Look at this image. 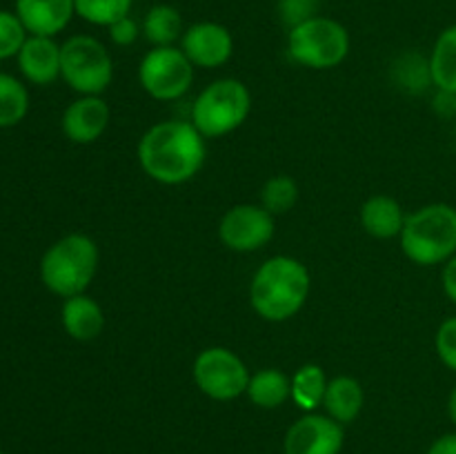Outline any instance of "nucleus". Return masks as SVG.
<instances>
[{"label":"nucleus","mask_w":456,"mask_h":454,"mask_svg":"<svg viewBox=\"0 0 456 454\" xmlns=\"http://www.w3.org/2000/svg\"><path fill=\"white\" fill-rule=\"evenodd\" d=\"M208 138L187 120H163L142 134L138 163L142 172L163 185H181L200 172L208 156Z\"/></svg>","instance_id":"f257e3e1"},{"label":"nucleus","mask_w":456,"mask_h":454,"mask_svg":"<svg viewBox=\"0 0 456 454\" xmlns=\"http://www.w3.org/2000/svg\"><path fill=\"white\" fill-rule=\"evenodd\" d=\"M310 294V272L294 256H272L249 283V303L261 319L281 323L301 312Z\"/></svg>","instance_id":"f03ea898"},{"label":"nucleus","mask_w":456,"mask_h":454,"mask_svg":"<svg viewBox=\"0 0 456 454\" xmlns=\"http://www.w3.org/2000/svg\"><path fill=\"white\" fill-rule=\"evenodd\" d=\"M399 240L405 256L417 265L430 267L450 261L456 254V207L430 203L408 214Z\"/></svg>","instance_id":"7ed1b4c3"},{"label":"nucleus","mask_w":456,"mask_h":454,"mask_svg":"<svg viewBox=\"0 0 456 454\" xmlns=\"http://www.w3.org/2000/svg\"><path fill=\"white\" fill-rule=\"evenodd\" d=\"M98 245L87 234H67L40 258V279L56 296L85 294L98 270Z\"/></svg>","instance_id":"20e7f679"},{"label":"nucleus","mask_w":456,"mask_h":454,"mask_svg":"<svg viewBox=\"0 0 456 454\" xmlns=\"http://www.w3.org/2000/svg\"><path fill=\"white\" fill-rule=\"evenodd\" d=\"M252 96L239 78H218L196 96L191 105V123L205 138L232 134L248 120Z\"/></svg>","instance_id":"39448f33"},{"label":"nucleus","mask_w":456,"mask_h":454,"mask_svg":"<svg viewBox=\"0 0 456 454\" xmlns=\"http://www.w3.org/2000/svg\"><path fill=\"white\" fill-rule=\"evenodd\" d=\"M288 52L298 65L310 69H332L347 58L350 34L341 22L316 16L289 29Z\"/></svg>","instance_id":"423d86ee"},{"label":"nucleus","mask_w":456,"mask_h":454,"mask_svg":"<svg viewBox=\"0 0 456 454\" xmlns=\"http://www.w3.org/2000/svg\"><path fill=\"white\" fill-rule=\"evenodd\" d=\"M61 78L83 96H101L114 78L110 52L94 36H71L61 45Z\"/></svg>","instance_id":"0eeeda50"},{"label":"nucleus","mask_w":456,"mask_h":454,"mask_svg":"<svg viewBox=\"0 0 456 454\" xmlns=\"http://www.w3.org/2000/svg\"><path fill=\"white\" fill-rule=\"evenodd\" d=\"M142 89L156 101H176L190 92L194 83V65L183 49L154 47L142 56L138 67Z\"/></svg>","instance_id":"6e6552de"},{"label":"nucleus","mask_w":456,"mask_h":454,"mask_svg":"<svg viewBox=\"0 0 456 454\" xmlns=\"http://www.w3.org/2000/svg\"><path fill=\"white\" fill-rule=\"evenodd\" d=\"M194 381L205 396L214 401H234L248 392L252 374L239 354L227 347H208L194 359Z\"/></svg>","instance_id":"1a4fd4ad"},{"label":"nucleus","mask_w":456,"mask_h":454,"mask_svg":"<svg viewBox=\"0 0 456 454\" xmlns=\"http://www.w3.org/2000/svg\"><path fill=\"white\" fill-rule=\"evenodd\" d=\"M274 236V216L263 205H234L218 223V239L234 252H256Z\"/></svg>","instance_id":"9d476101"},{"label":"nucleus","mask_w":456,"mask_h":454,"mask_svg":"<svg viewBox=\"0 0 456 454\" xmlns=\"http://www.w3.org/2000/svg\"><path fill=\"white\" fill-rule=\"evenodd\" d=\"M341 423L328 414L307 412L289 426L283 441V454H338L343 448Z\"/></svg>","instance_id":"9b49d317"},{"label":"nucleus","mask_w":456,"mask_h":454,"mask_svg":"<svg viewBox=\"0 0 456 454\" xmlns=\"http://www.w3.org/2000/svg\"><path fill=\"white\" fill-rule=\"evenodd\" d=\"M181 49L194 67L212 69L225 65L234 52V40L230 29L221 22H196L185 29L181 38Z\"/></svg>","instance_id":"f8f14e48"},{"label":"nucleus","mask_w":456,"mask_h":454,"mask_svg":"<svg viewBox=\"0 0 456 454\" xmlns=\"http://www.w3.org/2000/svg\"><path fill=\"white\" fill-rule=\"evenodd\" d=\"M110 125V107L101 96H80L65 109L62 134L76 145H92Z\"/></svg>","instance_id":"ddd939ff"},{"label":"nucleus","mask_w":456,"mask_h":454,"mask_svg":"<svg viewBox=\"0 0 456 454\" xmlns=\"http://www.w3.org/2000/svg\"><path fill=\"white\" fill-rule=\"evenodd\" d=\"M18 69L31 85H52L61 78V45L52 36H27L16 56Z\"/></svg>","instance_id":"4468645a"},{"label":"nucleus","mask_w":456,"mask_h":454,"mask_svg":"<svg viewBox=\"0 0 456 454\" xmlns=\"http://www.w3.org/2000/svg\"><path fill=\"white\" fill-rule=\"evenodd\" d=\"M76 13L74 0H16V16L31 36H56Z\"/></svg>","instance_id":"2eb2a0df"},{"label":"nucleus","mask_w":456,"mask_h":454,"mask_svg":"<svg viewBox=\"0 0 456 454\" xmlns=\"http://www.w3.org/2000/svg\"><path fill=\"white\" fill-rule=\"evenodd\" d=\"M61 323L76 341H94L105 328V312L87 294L65 298L61 307Z\"/></svg>","instance_id":"dca6fc26"},{"label":"nucleus","mask_w":456,"mask_h":454,"mask_svg":"<svg viewBox=\"0 0 456 454\" xmlns=\"http://www.w3.org/2000/svg\"><path fill=\"white\" fill-rule=\"evenodd\" d=\"M405 212L392 196H372L361 207V225L374 239H395L401 236L405 225Z\"/></svg>","instance_id":"f3484780"},{"label":"nucleus","mask_w":456,"mask_h":454,"mask_svg":"<svg viewBox=\"0 0 456 454\" xmlns=\"http://www.w3.org/2000/svg\"><path fill=\"white\" fill-rule=\"evenodd\" d=\"M363 387L356 378L352 377H337L332 381H328L323 396V408L328 412V417H332L334 421L346 426L352 423L363 409Z\"/></svg>","instance_id":"a211bd4d"},{"label":"nucleus","mask_w":456,"mask_h":454,"mask_svg":"<svg viewBox=\"0 0 456 454\" xmlns=\"http://www.w3.org/2000/svg\"><path fill=\"white\" fill-rule=\"evenodd\" d=\"M254 405L263 409H276L292 396V378L276 368L258 369L249 377L248 392Z\"/></svg>","instance_id":"6ab92c4d"},{"label":"nucleus","mask_w":456,"mask_h":454,"mask_svg":"<svg viewBox=\"0 0 456 454\" xmlns=\"http://www.w3.org/2000/svg\"><path fill=\"white\" fill-rule=\"evenodd\" d=\"M432 85L444 92L456 93V25L445 27L430 53Z\"/></svg>","instance_id":"aec40b11"},{"label":"nucleus","mask_w":456,"mask_h":454,"mask_svg":"<svg viewBox=\"0 0 456 454\" xmlns=\"http://www.w3.org/2000/svg\"><path fill=\"white\" fill-rule=\"evenodd\" d=\"M142 36L154 47H172L183 38V18L172 4H154L142 18Z\"/></svg>","instance_id":"412c9836"},{"label":"nucleus","mask_w":456,"mask_h":454,"mask_svg":"<svg viewBox=\"0 0 456 454\" xmlns=\"http://www.w3.org/2000/svg\"><path fill=\"white\" fill-rule=\"evenodd\" d=\"M325 387H328V378L321 365L307 363L297 369L292 377V399L305 412H314L319 405H323Z\"/></svg>","instance_id":"4be33fe9"},{"label":"nucleus","mask_w":456,"mask_h":454,"mask_svg":"<svg viewBox=\"0 0 456 454\" xmlns=\"http://www.w3.org/2000/svg\"><path fill=\"white\" fill-rule=\"evenodd\" d=\"M29 111V92L12 74L0 71V129H7L25 120Z\"/></svg>","instance_id":"5701e85b"},{"label":"nucleus","mask_w":456,"mask_h":454,"mask_svg":"<svg viewBox=\"0 0 456 454\" xmlns=\"http://www.w3.org/2000/svg\"><path fill=\"white\" fill-rule=\"evenodd\" d=\"M298 185L288 174H276L270 181H265L261 190V205L276 216V214H288L298 203Z\"/></svg>","instance_id":"b1692460"},{"label":"nucleus","mask_w":456,"mask_h":454,"mask_svg":"<svg viewBox=\"0 0 456 454\" xmlns=\"http://www.w3.org/2000/svg\"><path fill=\"white\" fill-rule=\"evenodd\" d=\"M76 13L83 20L98 27H110L111 22L129 16L134 0H74Z\"/></svg>","instance_id":"393cba45"},{"label":"nucleus","mask_w":456,"mask_h":454,"mask_svg":"<svg viewBox=\"0 0 456 454\" xmlns=\"http://www.w3.org/2000/svg\"><path fill=\"white\" fill-rule=\"evenodd\" d=\"M27 29L16 16V12H4L0 9V61L18 56L20 47L27 40Z\"/></svg>","instance_id":"a878e982"},{"label":"nucleus","mask_w":456,"mask_h":454,"mask_svg":"<svg viewBox=\"0 0 456 454\" xmlns=\"http://www.w3.org/2000/svg\"><path fill=\"white\" fill-rule=\"evenodd\" d=\"M319 9L321 0H279V4H276L281 22L288 25L289 29L319 16Z\"/></svg>","instance_id":"bb28decb"},{"label":"nucleus","mask_w":456,"mask_h":454,"mask_svg":"<svg viewBox=\"0 0 456 454\" xmlns=\"http://www.w3.org/2000/svg\"><path fill=\"white\" fill-rule=\"evenodd\" d=\"M435 350L441 363L456 374V316H450L439 325L435 336Z\"/></svg>","instance_id":"cd10ccee"},{"label":"nucleus","mask_w":456,"mask_h":454,"mask_svg":"<svg viewBox=\"0 0 456 454\" xmlns=\"http://www.w3.org/2000/svg\"><path fill=\"white\" fill-rule=\"evenodd\" d=\"M399 74L403 76V85H408L410 89H423L428 87V83H432L430 61H423L417 53H410V56L403 58Z\"/></svg>","instance_id":"c85d7f7f"},{"label":"nucleus","mask_w":456,"mask_h":454,"mask_svg":"<svg viewBox=\"0 0 456 454\" xmlns=\"http://www.w3.org/2000/svg\"><path fill=\"white\" fill-rule=\"evenodd\" d=\"M107 29H110L111 43L118 45V47H129V45H134L138 40L142 27H138V22L132 16H125L120 20L111 22Z\"/></svg>","instance_id":"c756f323"},{"label":"nucleus","mask_w":456,"mask_h":454,"mask_svg":"<svg viewBox=\"0 0 456 454\" xmlns=\"http://www.w3.org/2000/svg\"><path fill=\"white\" fill-rule=\"evenodd\" d=\"M435 109H436V114L444 116V118H452V116H456V93L444 92V89H436Z\"/></svg>","instance_id":"7c9ffc66"},{"label":"nucleus","mask_w":456,"mask_h":454,"mask_svg":"<svg viewBox=\"0 0 456 454\" xmlns=\"http://www.w3.org/2000/svg\"><path fill=\"white\" fill-rule=\"evenodd\" d=\"M441 285H444L445 296L456 305V254L450 261H445L444 274H441Z\"/></svg>","instance_id":"2f4dec72"},{"label":"nucleus","mask_w":456,"mask_h":454,"mask_svg":"<svg viewBox=\"0 0 456 454\" xmlns=\"http://www.w3.org/2000/svg\"><path fill=\"white\" fill-rule=\"evenodd\" d=\"M426 454H456V432H448L432 441Z\"/></svg>","instance_id":"473e14b6"},{"label":"nucleus","mask_w":456,"mask_h":454,"mask_svg":"<svg viewBox=\"0 0 456 454\" xmlns=\"http://www.w3.org/2000/svg\"><path fill=\"white\" fill-rule=\"evenodd\" d=\"M448 417L450 421L456 426V385L452 387V392H450V399H448Z\"/></svg>","instance_id":"72a5a7b5"},{"label":"nucleus","mask_w":456,"mask_h":454,"mask_svg":"<svg viewBox=\"0 0 456 454\" xmlns=\"http://www.w3.org/2000/svg\"><path fill=\"white\" fill-rule=\"evenodd\" d=\"M0 454H3V452H0Z\"/></svg>","instance_id":"f704fd0d"}]
</instances>
